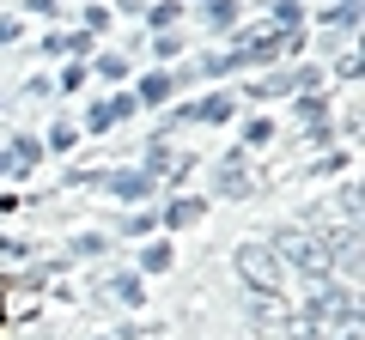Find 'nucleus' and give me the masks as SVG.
<instances>
[{
	"label": "nucleus",
	"instance_id": "3",
	"mask_svg": "<svg viewBox=\"0 0 365 340\" xmlns=\"http://www.w3.org/2000/svg\"><path fill=\"white\" fill-rule=\"evenodd\" d=\"M329 18H335V25H353V18H359V0H341V6H335Z\"/></svg>",
	"mask_w": 365,
	"mask_h": 340
},
{
	"label": "nucleus",
	"instance_id": "1",
	"mask_svg": "<svg viewBox=\"0 0 365 340\" xmlns=\"http://www.w3.org/2000/svg\"><path fill=\"white\" fill-rule=\"evenodd\" d=\"M274 262H280V267H299V274H311V280H323L329 274V267H335V255H329V243H323V237H311V231H292V225H287V231H280V237H274Z\"/></svg>",
	"mask_w": 365,
	"mask_h": 340
},
{
	"label": "nucleus",
	"instance_id": "2",
	"mask_svg": "<svg viewBox=\"0 0 365 340\" xmlns=\"http://www.w3.org/2000/svg\"><path fill=\"white\" fill-rule=\"evenodd\" d=\"M232 262H237V274L250 280V292H256V298H280V292H287V267L274 262L268 243H244Z\"/></svg>",
	"mask_w": 365,
	"mask_h": 340
}]
</instances>
